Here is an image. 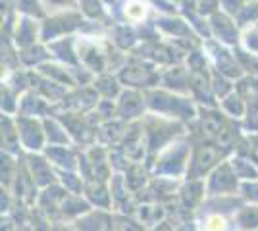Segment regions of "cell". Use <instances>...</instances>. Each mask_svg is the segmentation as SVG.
Returning <instances> with one entry per match:
<instances>
[]
</instances>
